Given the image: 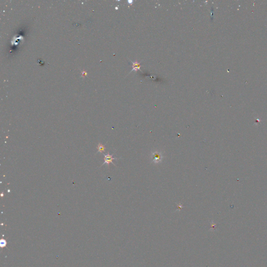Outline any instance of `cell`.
Instances as JSON below:
<instances>
[{"instance_id": "6da1fadb", "label": "cell", "mask_w": 267, "mask_h": 267, "mask_svg": "<svg viewBox=\"0 0 267 267\" xmlns=\"http://www.w3.org/2000/svg\"><path fill=\"white\" fill-rule=\"evenodd\" d=\"M150 158L153 163L158 164L162 161V159H163V153L159 150H155L151 153Z\"/></svg>"}, {"instance_id": "7a4b0ae2", "label": "cell", "mask_w": 267, "mask_h": 267, "mask_svg": "<svg viewBox=\"0 0 267 267\" xmlns=\"http://www.w3.org/2000/svg\"><path fill=\"white\" fill-rule=\"evenodd\" d=\"M113 155H110V154H109V153H107V155H104V156H105V158H104L105 162L103 163L102 165H105V164H107V165H110V163H112L114 165H115L113 163V160H117V158L112 157H113Z\"/></svg>"}, {"instance_id": "3957f363", "label": "cell", "mask_w": 267, "mask_h": 267, "mask_svg": "<svg viewBox=\"0 0 267 267\" xmlns=\"http://www.w3.org/2000/svg\"><path fill=\"white\" fill-rule=\"evenodd\" d=\"M131 63H132V64H133V69L131 70V72H133L134 70H135V71H137V70H139V69H140L141 66H140V63H138L137 62H131Z\"/></svg>"}, {"instance_id": "277c9868", "label": "cell", "mask_w": 267, "mask_h": 267, "mask_svg": "<svg viewBox=\"0 0 267 267\" xmlns=\"http://www.w3.org/2000/svg\"><path fill=\"white\" fill-rule=\"evenodd\" d=\"M97 149L98 150V153H102L103 152L105 151L106 148L105 147V146L102 145L101 143H99L98 144Z\"/></svg>"}, {"instance_id": "5b68a950", "label": "cell", "mask_w": 267, "mask_h": 267, "mask_svg": "<svg viewBox=\"0 0 267 267\" xmlns=\"http://www.w3.org/2000/svg\"><path fill=\"white\" fill-rule=\"evenodd\" d=\"M177 204V210H181L182 209V208H184L183 206L182 205L181 203H179V204Z\"/></svg>"}, {"instance_id": "8992f818", "label": "cell", "mask_w": 267, "mask_h": 267, "mask_svg": "<svg viewBox=\"0 0 267 267\" xmlns=\"http://www.w3.org/2000/svg\"><path fill=\"white\" fill-rule=\"evenodd\" d=\"M3 196H4V194H3V192H2V194H1V196L2 197H3Z\"/></svg>"}]
</instances>
